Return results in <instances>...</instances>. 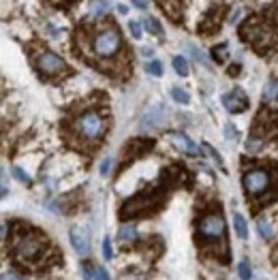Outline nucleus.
Here are the masks:
<instances>
[{
    "label": "nucleus",
    "instance_id": "nucleus-18",
    "mask_svg": "<svg viewBox=\"0 0 278 280\" xmlns=\"http://www.w3.org/2000/svg\"><path fill=\"white\" fill-rule=\"evenodd\" d=\"M171 99L176 103H180V105H189V103H191L189 92L182 90V88H171Z\"/></svg>",
    "mask_w": 278,
    "mask_h": 280
},
{
    "label": "nucleus",
    "instance_id": "nucleus-5",
    "mask_svg": "<svg viewBox=\"0 0 278 280\" xmlns=\"http://www.w3.org/2000/svg\"><path fill=\"white\" fill-rule=\"evenodd\" d=\"M272 184L274 178L268 167H250L242 175V188L246 193V197L253 201L266 197V193L272 191Z\"/></svg>",
    "mask_w": 278,
    "mask_h": 280
},
{
    "label": "nucleus",
    "instance_id": "nucleus-24",
    "mask_svg": "<svg viewBox=\"0 0 278 280\" xmlns=\"http://www.w3.org/2000/svg\"><path fill=\"white\" fill-rule=\"evenodd\" d=\"M103 257H105L107 261H112V257H114V248H112V238H105V240H103Z\"/></svg>",
    "mask_w": 278,
    "mask_h": 280
},
{
    "label": "nucleus",
    "instance_id": "nucleus-19",
    "mask_svg": "<svg viewBox=\"0 0 278 280\" xmlns=\"http://www.w3.org/2000/svg\"><path fill=\"white\" fill-rule=\"evenodd\" d=\"M146 73L152 75V77H160V75H163V64H160L159 60L148 62V64H146Z\"/></svg>",
    "mask_w": 278,
    "mask_h": 280
},
{
    "label": "nucleus",
    "instance_id": "nucleus-16",
    "mask_svg": "<svg viewBox=\"0 0 278 280\" xmlns=\"http://www.w3.org/2000/svg\"><path fill=\"white\" fill-rule=\"evenodd\" d=\"M144 28L150 32V35H163V26L157 22V17H144Z\"/></svg>",
    "mask_w": 278,
    "mask_h": 280
},
{
    "label": "nucleus",
    "instance_id": "nucleus-15",
    "mask_svg": "<svg viewBox=\"0 0 278 280\" xmlns=\"http://www.w3.org/2000/svg\"><path fill=\"white\" fill-rule=\"evenodd\" d=\"M234 229L238 233V238L240 240H246L248 238V227H246V220H244L242 214H234Z\"/></svg>",
    "mask_w": 278,
    "mask_h": 280
},
{
    "label": "nucleus",
    "instance_id": "nucleus-4",
    "mask_svg": "<svg viewBox=\"0 0 278 280\" xmlns=\"http://www.w3.org/2000/svg\"><path fill=\"white\" fill-rule=\"evenodd\" d=\"M45 246H47V242L43 236H39L37 231H24L15 238L11 252L19 263H35L43 257Z\"/></svg>",
    "mask_w": 278,
    "mask_h": 280
},
{
    "label": "nucleus",
    "instance_id": "nucleus-13",
    "mask_svg": "<svg viewBox=\"0 0 278 280\" xmlns=\"http://www.w3.org/2000/svg\"><path fill=\"white\" fill-rule=\"evenodd\" d=\"M257 233H259L263 240H272L274 238V223L268 216H261L259 223H257Z\"/></svg>",
    "mask_w": 278,
    "mask_h": 280
},
{
    "label": "nucleus",
    "instance_id": "nucleus-11",
    "mask_svg": "<svg viewBox=\"0 0 278 280\" xmlns=\"http://www.w3.org/2000/svg\"><path fill=\"white\" fill-rule=\"evenodd\" d=\"M171 143L182 154H189V156H199V154H201V152H199V148H197V143H193L191 137H186L184 133H171Z\"/></svg>",
    "mask_w": 278,
    "mask_h": 280
},
{
    "label": "nucleus",
    "instance_id": "nucleus-17",
    "mask_svg": "<svg viewBox=\"0 0 278 280\" xmlns=\"http://www.w3.org/2000/svg\"><path fill=\"white\" fill-rule=\"evenodd\" d=\"M173 69H176V73H178L180 77H186V75H189V62H186V58H182V56H176V58H173Z\"/></svg>",
    "mask_w": 278,
    "mask_h": 280
},
{
    "label": "nucleus",
    "instance_id": "nucleus-6",
    "mask_svg": "<svg viewBox=\"0 0 278 280\" xmlns=\"http://www.w3.org/2000/svg\"><path fill=\"white\" fill-rule=\"evenodd\" d=\"M225 231H227V225H225V218L221 212H210L205 216L199 218L197 225V240L201 244H216L225 240Z\"/></svg>",
    "mask_w": 278,
    "mask_h": 280
},
{
    "label": "nucleus",
    "instance_id": "nucleus-7",
    "mask_svg": "<svg viewBox=\"0 0 278 280\" xmlns=\"http://www.w3.org/2000/svg\"><path fill=\"white\" fill-rule=\"evenodd\" d=\"M32 64L35 69L41 73L43 77H62L69 73V64L62 60L58 54L49 49H39V51H32Z\"/></svg>",
    "mask_w": 278,
    "mask_h": 280
},
{
    "label": "nucleus",
    "instance_id": "nucleus-8",
    "mask_svg": "<svg viewBox=\"0 0 278 280\" xmlns=\"http://www.w3.org/2000/svg\"><path fill=\"white\" fill-rule=\"evenodd\" d=\"M165 118H167V107L154 105V107H150L144 114V118H141V122H139V128H141V131H152V128H159V126H163Z\"/></svg>",
    "mask_w": 278,
    "mask_h": 280
},
{
    "label": "nucleus",
    "instance_id": "nucleus-30",
    "mask_svg": "<svg viewBox=\"0 0 278 280\" xmlns=\"http://www.w3.org/2000/svg\"><path fill=\"white\" fill-rule=\"evenodd\" d=\"M2 280H24L19 274H15V272H4L2 274Z\"/></svg>",
    "mask_w": 278,
    "mask_h": 280
},
{
    "label": "nucleus",
    "instance_id": "nucleus-23",
    "mask_svg": "<svg viewBox=\"0 0 278 280\" xmlns=\"http://www.w3.org/2000/svg\"><path fill=\"white\" fill-rule=\"evenodd\" d=\"M225 49H227V45H225V43L216 45V47L212 49V58H214L216 62H225Z\"/></svg>",
    "mask_w": 278,
    "mask_h": 280
},
{
    "label": "nucleus",
    "instance_id": "nucleus-20",
    "mask_svg": "<svg viewBox=\"0 0 278 280\" xmlns=\"http://www.w3.org/2000/svg\"><path fill=\"white\" fill-rule=\"evenodd\" d=\"M79 272H81V278H83V280H96V274H94L96 268H94V265L81 263V265H79Z\"/></svg>",
    "mask_w": 278,
    "mask_h": 280
},
{
    "label": "nucleus",
    "instance_id": "nucleus-21",
    "mask_svg": "<svg viewBox=\"0 0 278 280\" xmlns=\"http://www.w3.org/2000/svg\"><path fill=\"white\" fill-rule=\"evenodd\" d=\"M107 9V2L105 0H94L92 6H90V13H92V17H101L103 13Z\"/></svg>",
    "mask_w": 278,
    "mask_h": 280
},
{
    "label": "nucleus",
    "instance_id": "nucleus-10",
    "mask_svg": "<svg viewBox=\"0 0 278 280\" xmlns=\"http://www.w3.org/2000/svg\"><path fill=\"white\" fill-rule=\"evenodd\" d=\"M223 107L227 109L229 114H242L244 109L248 107V99L240 92V90H234V92L223 94Z\"/></svg>",
    "mask_w": 278,
    "mask_h": 280
},
{
    "label": "nucleus",
    "instance_id": "nucleus-22",
    "mask_svg": "<svg viewBox=\"0 0 278 280\" xmlns=\"http://www.w3.org/2000/svg\"><path fill=\"white\" fill-rule=\"evenodd\" d=\"M238 274H240L242 280H250V278H253V270H250L248 261H240V265H238Z\"/></svg>",
    "mask_w": 278,
    "mask_h": 280
},
{
    "label": "nucleus",
    "instance_id": "nucleus-26",
    "mask_svg": "<svg viewBox=\"0 0 278 280\" xmlns=\"http://www.w3.org/2000/svg\"><path fill=\"white\" fill-rule=\"evenodd\" d=\"M128 30H131L133 39H139V37H141V28H139L137 22H128Z\"/></svg>",
    "mask_w": 278,
    "mask_h": 280
},
{
    "label": "nucleus",
    "instance_id": "nucleus-29",
    "mask_svg": "<svg viewBox=\"0 0 278 280\" xmlns=\"http://www.w3.org/2000/svg\"><path fill=\"white\" fill-rule=\"evenodd\" d=\"M96 280H109V274L105 268H96Z\"/></svg>",
    "mask_w": 278,
    "mask_h": 280
},
{
    "label": "nucleus",
    "instance_id": "nucleus-3",
    "mask_svg": "<svg viewBox=\"0 0 278 280\" xmlns=\"http://www.w3.org/2000/svg\"><path fill=\"white\" fill-rule=\"evenodd\" d=\"M71 133H73V137L79 139L81 146L96 148L107 133V118L99 109H83L73 118Z\"/></svg>",
    "mask_w": 278,
    "mask_h": 280
},
{
    "label": "nucleus",
    "instance_id": "nucleus-12",
    "mask_svg": "<svg viewBox=\"0 0 278 280\" xmlns=\"http://www.w3.org/2000/svg\"><path fill=\"white\" fill-rule=\"evenodd\" d=\"M118 240L122 244H128V242H135L137 240V227H135L133 223H126L122 225L118 229Z\"/></svg>",
    "mask_w": 278,
    "mask_h": 280
},
{
    "label": "nucleus",
    "instance_id": "nucleus-28",
    "mask_svg": "<svg viewBox=\"0 0 278 280\" xmlns=\"http://www.w3.org/2000/svg\"><path fill=\"white\" fill-rule=\"evenodd\" d=\"M109 167H112V159H105L101 162V173L103 175H109Z\"/></svg>",
    "mask_w": 278,
    "mask_h": 280
},
{
    "label": "nucleus",
    "instance_id": "nucleus-31",
    "mask_svg": "<svg viewBox=\"0 0 278 280\" xmlns=\"http://www.w3.org/2000/svg\"><path fill=\"white\" fill-rule=\"evenodd\" d=\"M146 0H133V6H137V9H146Z\"/></svg>",
    "mask_w": 278,
    "mask_h": 280
},
{
    "label": "nucleus",
    "instance_id": "nucleus-25",
    "mask_svg": "<svg viewBox=\"0 0 278 280\" xmlns=\"http://www.w3.org/2000/svg\"><path fill=\"white\" fill-rule=\"evenodd\" d=\"M13 175H15V178L22 182V184H28V182H30V175L26 173L22 167H13Z\"/></svg>",
    "mask_w": 278,
    "mask_h": 280
},
{
    "label": "nucleus",
    "instance_id": "nucleus-2",
    "mask_svg": "<svg viewBox=\"0 0 278 280\" xmlns=\"http://www.w3.org/2000/svg\"><path fill=\"white\" fill-rule=\"evenodd\" d=\"M86 49L92 54V58L99 64L118 60L122 56V51H124V43H122V35L118 30V26L114 22H105V24L96 26L90 32Z\"/></svg>",
    "mask_w": 278,
    "mask_h": 280
},
{
    "label": "nucleus",
    "instance_id": "nucleus-27",
    "mask_svg": "<svg viewBox=\"0 0 278 280\" xmlns=\"http://www.w3.org/2000/svg\"><path fill=\"white\" fill-rule=\"evenodd\" d=\"M193 56H195V60H197V62H201L203 67H208V58H205L199 49H193Z\"/></svg>",
    "mask_w": 278,
    "mask_h": 280
},
{
    "label": "nucleus",
    "instance_id": "nucleus-32",
    "mask_svg": "<svg viewBox=\"0 0 278 280\" xmlns=\"http://www.w3.org/2000/svg\"><path fill=\"white\" fill-rule=\"evenodd\" d=\"M141 54H144L146 58H152V54H154V51H152L150 47H144V49H141Z\"/></svg>",
    "mask_w": 278,
    "mask_h": 280
},
{
    "label": "nucleus",
    "instance_id": "nucleus-1",
    "mask_svg": "<svg viewBox=\"0 0 278 280\" xmlns=\"http://www.w3.org/2000/svg\"><path fill=\"white\" fill-rule=\"evenodd\" d=\"M240 39L248 43L257 54L278 47V6H270L261 13L246 19L240 28Z\"/></svg>",
    "mask_w": 278,
    "mask_h": 280
},
{
    "label": "nucleus",
    "instance_id": "nucleus-14",
    "mask_svg": "<svg viewBox=\"0 0 278 280\" xmlns=\"http://www.w3.org/2000/svg\"><path fill=\"white\" fill-rule=\"evenodd\" d=\"M263 101L266 103H274L278 101V80L276 77H270V81L263 88Z\"/></svg>",
    "mask_w": 278,
    "mask_h": 280
},
{
    "label": "nucleus",
    "instance_id": "nucleus-9",
    "mask_svg": "<svg viewBox=\"0 0 278 280\" xmlns=\"http://www.w3.org/2000/svg\"><path fill=\"white\" fill-rule=\"evenodd\" d=\"M69 238H71V246L79 257H88L90 255V236L83 227H71L69 229Z\"/></svg>",
    "mask_w": 278,
    "mask_h": 280
}]
</instances>
